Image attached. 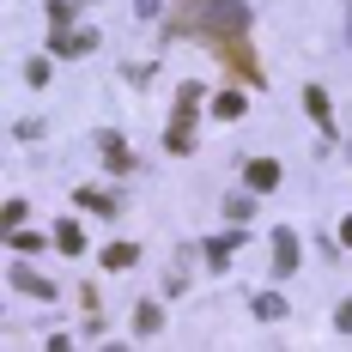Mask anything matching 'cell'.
Here are the masks:
<instances>
[{"mask_svg": "<svg viewBox=\"0 0 352 352\" xmlns=\"http://www.w3.org/2000/svg\"><path fill=\"white\" fill-rule=\"evenodd\" d=\"M243 31H249V6L243 0H176L170 36H201V43H212V49L225 55L231 79L261 85V67H255V55H249Z\"/></svg>", "mask_w": 352, "mask_h": 352, "instance_id": "6da1fadb", "label": "cell"}, {"mask_svg": "<svg viewBox=\"0 0 352 352\" xmlns=\"http://www.w3.org/2000/svg\"><path fill=\"white\" fill-rule=\"evenodd\" d=\"M55 55H91L98 49V31H67V25H55Z\"/></svg>", "mask_w": 352, "mask_h": 352, "instance_id": "7a4b0ae2", "label": "cell"}, {"mask_svg": "<svg viewBox=\"0 0 352 352\" xmlns=\"http://www.w3.org/2000/svg\"><path fill=\"white\" fill-rule=\"evenodd\" d=\"M98 146H104V158H109V170H116V176H134V170H140L134 152L122 146V134H98Z\"/></svg>", "mask_w": 352, "mask_h": 352, "instance_id": "3957f363", "label": "cell"}, {"mask_svg": "<svg viewBox=\"0 0 352 352\" xmlns=\"http://www.w3.org/2000/svg\"><path fill=\"white\" fill-rule=\"evenodd\" d=\"M164 146H170V152H188V146H195V109L188 104H176V128L164 134Z\"/></svg>", "mask_w": 352, "mask_h": 352, "instance_id": "277c9868", "label": "cell"}, {"mask_svg": "<svg viewBox=\"0 0 352 352\" xmlns=\"http://www.w3.org/2000/svg\"><path fill=\"white\" fill-rule=\"evenodd\" d=\"M249 188H255V195H267V188H274V182H280V164H274V158H249Z\"/></svg>", "mask_w": 352, "mask_h": 352, "instance_id": "5b68a950", "label": "cell"}, {"mask_svg": "<svg viewBox=\"0 0 352 352\" xmlns=\"http://www.w3.org/2000/svg\"><path fill=\"white\" fill-rule=\"evenodd\" d=\"M249 310H255L261 322H285V316H292V310H285V298H280V292H255V298H249Z\"/></svg>", "mask_w": 352, "mask_h": 352, "instance_id": "8992f818", "label": "cell"}, {"mask_svg": "<svg viewBox=\"0 0 352 352\" xmlns=\"http://www.w3.org/2000/svg\"><path fill=\"white\" fill-rule=\"evenodd\" d=\"M292 267H298V237L274 231V274H292Z\"/></svg>", "mask_w": 352, "mask_h": 352, "instance_id": "52a82bcc", "label": "cell"}, {"mask_svg": "<svg viewBox=\"0 0 352 352\" xmlns=\"http://www.w3.org/2000/svg\"><path fill=\"white\" fill-rule=\"evenodd\" d=\"M12 285H19V292H31V298H43V304L55 298V285L43 280V274H31V267H12Z\"/></svg>", "mask_w": 352, "mask_h": 352, "instance_id": "ba28073f", "label": "cell"}, {"mask_svg": "<svg viewBox=\"0 0 352 352\" xmlns=\"http://www.w3.org/2000/svg\"><path fill=\"white\" fill-rule=\"evenodd\" d=\"M304 109L316 116V128H328V134H334V109H328V91H322V85H310V91H304Z\"/></svg>", "mask_w": 352, "mask_h": 352, "instance_id": "9c48e42d", "label": "cell"}, {"mask_svg": "<svg viewBox=\"0 0 352 352\" xmlns=\"http://www.w3.org/2000/svg\"><path fill=\"white\" fill-rule=\"evenodd\" d=\"M134 261H140V249H134V243H109L104 249V267H109V274H122V267H134Z\"/></svg>", "mask_w": 352, "mask_h": 352, "instance_id": "30bf717a", "label": "cell"}, {"mask_svg": "<svg viewBox=\"0 0 352 352\" xmlns=\"http://www.w3.org/2000/svg\"><path fill=\"white\" fill-rule=\"evenodd\" d=\"M237 243H243V231H225V237H212V243H207V261H212V267H225Z\"/></svg>", "mask_w": 352, "mask_h": 352, "instance_id": "8fae6325", "label": "cell"}, {"mask_svg": "<svg viewBox=\"0 0 352 352\" xmlns=\"http://www.w3.org/2000/svg\"><path fill=\"white\" fill-rule=\"evenodd\" d=\"M79 207L98 212V219H109V212H116V201H109V195H98V188H79Z\"/></svg>", "mask_w": 352, "mask_h": 352, "instance_id": "7c38bea8", "label": "cell"}, {"mask_svg": "<svg viewBox=\"0 0 352 352\" xmlns=\"http://www.w3.org/2000/svg\"><path fill=\"white\" fill-rule=\"evenodd\" d=\"M55 243L67 249V255H79V249H85V231H79V225H73V219H67V225L55 231Z\"/></svg>", "mask_w": 352, "mask_h": 352, "instance_id": "4fadbf2b", "label": "cell"}, {"mask_svg": "<svg viewBox=\"0 0 352 352\" xmlns=\"http://www.w3.org/2000/svg\"><path fill=\"white\" fill-rule=\"evenodd\" d=\"M219 116H225V122H243V91H225V98H219Z\"/></svg>", "mask_w": 352, "mask_h": 352, "instance_id": "5bb4252c", "label": "cell"}, {"mask_svg": "<svg viewBox=\"0 0 352 352\" xmlns=\"http://www.w3.org/2000/svg\"><path fill=\"white\" fill-rule=\"evenodd\" d=\"M158 304H140V310H134V328H140V334H158Z\"/></svg>", "mask_w": 352, "mask_h": 352, "instance_id": "9a60e30c", "label": "cell"}, {"mask_svg": "<svg viewBox=\"0 0 352 352\" xmlns=\"http://www.w3.org/2000/svg\"><path fill=\"white\" fill-rule=\"evenodd\" d=\"M12 249H19V255H36V249H43V237H36V231H19V225H12Z\"/></svg>", "mask_w": 352, "mask_h": 352, "instance_id": "2e32d148", "label": "cell"}, {"mask_svg": "<svg viewBox=\"0 0 352 352\" xmlns=\"http://www.w3.org/2000/svg\"><path fill=\"white\" fill-rule=\"evenodd\" d=\"M19 219H25V201H19V195H12V201H6V207H0V225H6V231H12V225H19Z\"/></svg>", "mask_w": 352, "mask_h": 352, "instance_id": "e0dca14e", "label": "cell"}, {"mask_svg": "<svg viewBox=\"0 0 352 352\" xmlns=\"http://www.w3.org/2000/svg\"><path fill=\"white\" fill-rule=\"evenodd\" d=\"M231 219H237V225H243V219H255V201H249V195H231Z\"/></svg>", "mask_w": 352, "mask_h": 352, "instance_id": "ac0fdd59", "label": "cell"}, {"mask_svg": "<svg viewBox=\"0 0 352 352\" xmlns=\"http://www.w3.org/2000/svg\"><path fill=\"white\" fill-rule=\"evenodd\" d=\"M334 322H340V334H352V304H340V316H334Z\"/></svg>", "mask_w": 352, "mask_h": 352, "instance_id": "d6986e66", "label": "cell"}, {"mask_svg": "<svg viewBox=\"0 0 352 352\" xmlns=\"http://www.w3.org/2000/svg\"><path fill=\"white\" fill-rule=\"evenodd\" d=\"M340 243H346V249H352V219H340Z\"/></svg>", "mask_w": 352, "mask_h": 352, "instance_id": "ffe728a7", "label": "cell"}]
</instances>
